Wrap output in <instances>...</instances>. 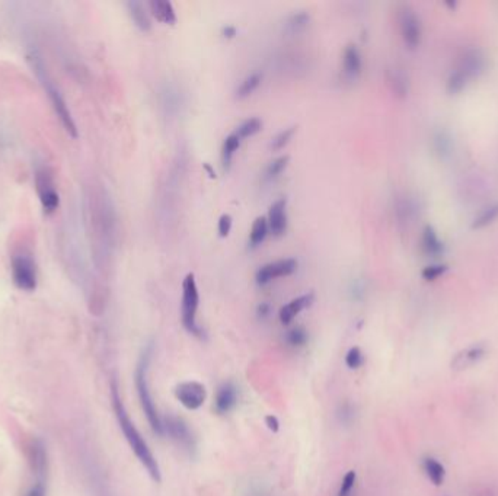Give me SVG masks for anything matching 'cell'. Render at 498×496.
<instances>
[{
	"label": "cell",
	"mask_w": 498,
	"mask_h": 496,
	"mask_svg": "<svg viewBox=\"0 0 498 496\" xmlns=\"http://www.w3.org/2000/svg\"><path fill=\"white\" fill-rule=\"evenodd\" d=\"M111 396H113V406H114V411H115V415H117V419H118L120 428H121V431H123L124 437H126L127 442L130 444L131 450L135 451V454L137 455L140 463L146 467V470H148L150 477L155 482L159 483L162 480L159 464H157L153 453L149 449V445L146 444V441L143 440L142 433L137 431L135 424L131 422V419H130V416H128V414L126 411V407H124L123 402H121V398L118 394L115 383H113Z\"/></svg>",
	"instance_id": "obj_1"
},
{
	"label": "cell",
	"mask_w": 498,
	"mask_h": 496,
	"mask_svg": "<svg viewBox=\"0 0 498 496\" xmlns=\"http://www.w3.org/2000/svg\"><path fill=\"white\" fill-rule=\"evenodd\" d=\"M485 69H487V57L481 48L472 47L465 49L455 69L449 74L446 82L447 92L452 95L462 92L473 79H478L484 74Z\"/></svg>",
	"instance_id": "obj_2"
},
{
	"label": "cell",
	"mask_w": 498,
	"mask_h": 496,
	"mask_svg": "<svg viewBox=\"0 0 498 496\" xmlns=\"http://www.w3.org/2000/svg\"><path fill=\"white\" fill-rule=\"evenodd\" d=\"M152 357V343L146 346L144 352L142 354L139 364L136 368V387L140 398V403L144 411L146 418H148L152 429L157 433V436H163V427H162V418L157 414V409L155 406V402L152 399V394L149 390V381H148V370H149V361Z\"/></svg>",
	"instance_id": "obj_3"
},
{
	"label": "cell",
	"mask_w": 498,
	"mask_h": 496,
	"mask_svg": "<svg viewBox=\"0 0 498 496\" xmlns=\"http://www.w3.org/2000/svg\"><path fill=\"white\" fill-rule=\"evenodd\" d=\"M200 303L199 287L194 274H188L182 282V304L181 319L184 328L196 337H203V330L197 324V310Z\"/></svg>",
	"instance_id": "obj_4"
},
{
	"label": "cell",
	"mask_w": 498,
	"mask_h": 496,
	"mask_svg": "<svg viewBox=\"0 0 498 496\" xmlns=\"http://www.w3.org/2000/svg\"><path fill=\"white\" fill-rule=\"evenodd\" d=\"M12 277L16 287L22 291H34L36 289V268L28 253L21 252L12 258Z\"/></svg>",
	"instance_id": "obj_5"
},
{
	"label": "cell",
	"mask_w": 498,
	"mask_h": 496,
	"mask_svg": "<svg viewBox=\"0 0 498 496\" xmlns=\"http://www.w3.org/2000/svg\"><path fill=\"white\" fill-rule=\"evenodd\" d=\"M35 69H36V73L40 74V78H41V80H43L44 88H45V91H47L48 96H50V101H52V104H53V106H54V109H56V113H57V115H58L60 121H62L63 127L66 128V131L71 135V137H75V139H76V137H78V128H76V124H75V121H73V117H71V114H70V111H69V108H67V105H66V102H65V99H63L62 93H60V92L56 89V86H54L50 80L47 79V74H45V71L43 70L41 63L36 65V66H35Z\"/></svg>",
	"instance_id": "obj_6"
},
{
	"label": "cell",
	"mask_w": 498,
	"mask_h": 496,
	"mask_svg": "<svg viewBox=\"0 0 498 496\" xmlns=\"http://www.w3.org/2000/svg\"><path fill=\"white\" fill-rule=\"evenodd\" d=\"M162 427H163V433H168V436L171 437L181 449H184L190 454L196 451L197 441L194 438L192 432L184 419L172 415L165 416L162 418Z\"/></svg>",
	"instance_id": "obj_7"
},
{
	"label": "cell",
	"mask_w": 498,
	"mask_h": 496,
	"mask_svg": "<svg viewBox=\"0 0 498 496\" xmlns=\"http://www.w3.org/2000/svg\"><path fill=\"white\" fill-rule=\"evenodd\" d=\"M175 396L182 406L190 411H196L205 402L207 390L199 381H184L175 387Z\"/></svg>",
	"instance_id": "obj_8"
},
{
	"label": "cell",
	"mask_w": 498,
	"mask_h": 496,
	"mask_svg": "<svg viewBox=\"0 0 498 496\" xmlns=\"http://www.w3.org/2000/svg\"><path fill=\"white\" fill-rule=\"evenodd\" d=\"M35 183H36V191H38L44 213L53 214L60 205V198L54 188V182H53L52 177L48 175V172H45V170H38L36 172Z\"/></svg>",
	"instance_id": "obj_9"
},
{
	"label": "cell",
	"mask_w": 498,
	"mask_h": 496,
	"mask_svg": "<svg viewBox=\"0 0 498 496\" xmlns=\"http://www.w3.org/2000/svg\"><path fill=\"white\" fill-rule=\"evenodd\" d=\"M297 268V260L293 258H286V259H278L274 262L262 265L257 274H255V280H257L258 285H267L273 280L278 277H286L293 274Z\"/></svg>",
	"instance_id": "obj_10"
},
{
	"label": "cell",
	"mask_w": 498,
	"mask_h": 496,
	"mask_svg": "<svg viewBox=\"0 0 498 496\" xmlns=\"http://www.w3.org/2000/svg\"><path fill=\"white\" fill-rule=\"evenodd\" d=\"M400 35L409 48H416L421 41V21L411 8H404L399 14Z\"/></svg>",
	"instance_id": "obj_11"
},
{
	"label": "cell",
	"mask_w": 498,
	"mask_h": 496,
	"mask_svg": "<svg viewBox=\"0 0 498 496\" xmlns=\"http://www.w3.org/2000/svg\"><path fill=\"white\" fill-rule=\"evenodd\" d=\"M286 207H287L286 198H280V200L274 201L269 210V218H267V223H269V230L274 234V236H282V234L286 232L287 227Z\"/></svg>",
	"instance_id": "obj_12"
},
{
	"label": "cell",
	"mask_w": 498,
	"mask_h": 496,
	"mask_svg": "<svg viewBox=\"0 0 498 496\" xmlns=\"http://www.w3.org/2000/svg\"><path fill=\"white\" fill-rule=\"evenodd\" d=\"M238 403V389L234 383H223L216 393L214 407L217 414H227Z\"/></svg>",
	"instance_id": "obj_13"
},
{
	"label": "cell",
	"mask_w": 498,
	"mask_h": 496,
	"mask_svg": "<svg viewBox=\"0 0 498 496\" xmlns=\"http://www.w3.org/2000/svg\"><path fill=\"white\" fill-rule=\"evenodd\" d=\"M312 303H313V293L299 295L297 299H293L291 302H288L286 306H283L280 308V315H278V316H280L282 324L283 325H290L291 322H293V319L300 312H303V310L308 308Z\"/></svg>",
	"instance_id": "obj_14"
},
{
	"label": "cell",
	"mask_w": 498,
	"mask_h": 496,
	"mask_svg": "<svg viewBox=\"0 0 498 496\" xmlns=\"http://www.w3.org/2000/svg\"><path fill=\"white\" fill-rule=\"evenodd\" d=\"M363 69L361 54L354 44H348L343 54V70L348 79H356L360 76Z\"/></svg>",
	"instance_id": "obj_15"
},
{
	"label": "cell",
	"mask_w": 498,
	"mask_h": 496,
	"mask_svg": "<svg viewBox=\"0 0 498 496\" xmlns=\"http://www.w3.org/2000/svg\"><path fill=\"white\" fill-rule=\"evenodd\" d=\"M487 355V350L482 345H477V346H471V348L459 352L455 359L452 361V368L455 370H464L468 368L473 364L479 363L481 359Z\"/></svg>",
	"instance_id": "obj_16"
},
{
	"label": "cell",
	"mask_w": 498,
	"mask_h": 496,
	"mask_svg": "<svg viewBox=\"0 0 498 496\" xmlns=\"http://www.w3.org/2000/svg\"><path fill=\"white\" fill-rule=\"evenodd\" d=\"M421 242L424 252L430 256H440L444 252V245L440 240L439 234H437V232L431 226L424 227Z\"/></svg>",
	"instance_id": "obj_17"
},
{
	"label": "cell",
	"mask_w": 498,
	"mask_h": 496,
	"mask_svg": "<svg viewBox=\"0 0 498 496\" xmlns=\"http://www.w3.org/2000/svg\"><path fill=\"white\" fill-rule=\"evenodd\" d=\"M422 469L434 486L443 485L446 477V469L439 460H435L434 457H426L422 462Z\"/></svg>",
	"instance_id": "obj_18"
},
{
	"label": "cell",
	"mask_w": 498,
	"mask_h": 496,
	"mask_svg": "<svg viewBox=\"0 0 498 496\" xmlns=\"http://www.w3.org/2000/svg\"><path fill=\"white\" fill-rule=\"evenodd\" d=\"M433 148L440 159H446L453 152L452 135L446 130H437L433 135Z\"/></svg>",
	"instance_id": "obj_19"
},
{
	"label": "cell",
	"mask_w": 498,
	"mask_h": 496,
	"mask_svg": "<svg viewBox=\"0 0 498 496\" xmlns=\"http://www.w3.org/2000/svg\"><path fill=\"white\" fill-rule=\"evenodd\" d=\"M153 15L156 16V19H159L165 23H175L177 22V14L175 9L172 6L171 2L168 0H152L149 3Z\"/></svg>",
	"instance_id": "obj_20"
},
{
	"label": "cell",
	"mask_w": 498,
	"mask_h": 496,
	"mask_svg": "<svg viewBox=\"0 0 498 496\" xmlns=\"http://www.w3.org/2000/svg\"><path fill=\"white\" fill-rule=\"evenodd\" d=\"M127 8H128V12H130L133 21H135L137 27L142 31H149L152 27V22H150L149 14L146 12L144 5L142 2H137V0H131V2L127 3Z\"/></svg>",
	"instance_id": "obj_21"
},
{
	"label": "cell",
	"mask_w": 498,
	"mask_h": 496,
	"mask_svg": "<svg viewBox=\"0 0 498 496\" xmlns=\"http://www.w3.org/2000/svg\"><path fill=\"white\" fill-rule=\"evenodd\" d=\"M387 79H389V84L392 91L399 95V96H405L408 92V78L403 69L399 67H394L387 73Z\"/></svg>",
	"instance_id": "obj_22"
},
{
	"label": "cell",
	"mask_w": 498,
	"mask_h": 496,
	"mask_svg": "<svg viewBox=\"0 0 498 496\" xmlns=\"http://www.w3.org/2000/svg\"><path fill=\"white\" fill-rule=\"evenodd\" d=\"M309 23V14L306 12H296V14L290 15L286 21V32L290 35H297L302 31H305Z\"/></svg>",
	"instance_id": "obj_23"
},
{
	"label": "cell",
	"mask_w": 498,
	"mask_h": 496,
	"mask_svg": "<svg viewBox=\"0 0 498 496\" xmlns=\"http://www.w3.org/2000/svg\"><path fill=\"white\" fill-rule=\"evenodd\" d=\"M498 218V201L484 207L479 214L475 217V220H473L472 223V227L473 229H481V227H485L491 225V223H494L495 220Z\"/></svg>",
	"instance_id": "obj_24"
},
{
	"label": "cell",
	"mask_w": 498,
	"mask_h": 496,
	"mask_svg": "<svg viewBox=\"0 0 498 496\" xmlns=\"http://www.w3.org/2000/svg\"><path fill=\"white\" fill-rule=\"evenodd\" d=\"M267 233H269V223H267L265 217H257L252 225V230L249 234V243L251 246H258L264 242Z\"/></svg>",
	"instance_id": "obj_25"
},
{
	"label": "cell",
	"mask_w": 498,
	"mask_h": 496,
	"mask_svg": "<svg viewBox=\"0 0 498 496\" xmlns=\"http://www.w3.org/2000/svg\"><path fill=\"white\" fill-rule=\"evenodd\" d=\"M262 80V73L261 71H253L251 73L249 76H247L244 80L240 82L239 88L236 91V96L238 98H247L248 95H251L255 89L258 88L260 83Z\"/></svg>",
	"instance_id": "obj_26"
},
{
	"label": "cell",
	"mask_w": 498,
	"mask_h": 496,
	"mask_svg": "<svg viewBox=\"0 0 498 496\" xmlns=\"http://www.w3.org/2000/svg\"><path fill=\"white\" fill-rule=\"evenodd\" d=\"M239 146H240V137L236 133L229 134L227 137L225 139L223 148H222V160H223V165H225L226 169L230 166L232 157H234L235 152L239 148Z\"/></svg>",
	"instance_id": "obj_27"
},
{
	"label": "cell",
	"mask_w": 498,
	"mask_h": 496,
	"mask_svg": "<svg viewBox=\"0 0 498 496\" xmlns=\"http://www.w3.org/2000/svg\"><path fill=\"white\" fill-rule=\"evenodd\" d=\"M261 128H262V121L257 117H252V118L245 120L242 124H239L235 133L239 135L240 139H245V137H251V135H253V134H257Z\"/></svg>",
	"instance_id": "obj_28"
},
{
	"label": "cell",
	"mask_w": 498,
	"mask_h": 496,
	"mask_svg": "<svg viewBox=\"0 0 498 496\" xmlns=\"http://www.w3.org/2000/svg\"><path fill=\"white\" fill-rule=\"evenodd\" d=\"M162 104L168 109V113H175V111H178L181 104V93L177 88H174V86H166V89L162 92Z\"/></svg>",
	"instance_id": "obj_29"
},
{
	"label": "cell",
	"mask_w": 498,
	"mask_h": 496,
	"mask_svg": "<svg viewBox=\"0 0 498 496\" xmlns=\"http://www.w3.org/2000/svg\"><path fill=\"white\" fill-rule=\"evenodd\" d=\"M287 164H288V156H280V157L274 159L273 162L269 166H267V169H265V179L267 181L275 179L286 169Z\"/></svg>",
	"instance_id": "obj_30"
},
{
	"label": "cell",
	"mask_w": 498,
	"mask_h": 496,
	"mask_svg": "<svg viewBox=\"0 0 498 496\" xmlns=\"http://www.w3.org/2000/svg\"><path fill=\"white\" fill-rule=\"evenodd\" d=\"M293 134H295V127H288V128L282 130L271 139L270 147L273 148V150H280V148H283L290 142V139L293 137Z\"/></svg>",
	"instance_id": "obj_31"
},
{
	"label": "cell",
	"mask_w": 498,
	"mask_h": 496,
	"mask_svg": "<svg viewBox=\"0 0 498 496\" xmlns=\"http://www.w3.org/2000/svg\"><path fill=\"white\" fill-rule=\"evenodd\" d=\"M286 341L291 346H303L308 342V333L303 328H293L287 332Z\"/></svg>",
	"instance_id": "obj_32"
},
{
	"label": "cell",
	"mask_w": 498,
	"mask_h": 496,
	"mask_svg": "<svg viewBox=\"0 0 498 496\" xmlns=\"http://www.w3.org/2000/svg\"><path fill=\"white\" fill-rule=\"evenodd\" d=\"M396 213L399 220H411V217L416 213V205L414 201H411L409 198H404V200H399L396 205Z\"/></svg>",
	"instance_id": "obj_33"
},
{
	"label": "cell",
	"mask_w": 498,
	"mask_h": 496,
	"mask_svg": "<svg viewBox=\"0 0 498 496\" xmlns=\"http://www.w3.org/2000/svg\"><path fill=\"white\" fill-rule=\"evenodd\" d=\"M363 363H364V355H363L361 350L359 348V346H353V348H351L346 355L347 367L351 370H357L363 365Z\"/></svg>",
	"instance_id": "obj_34"
},
{
	"label": "cell",
	"mask_w": 498,
	"mask_h": 496,
	"mask_svg": "<svg viewBox=\"0 0 498 496\" xmlns=\"http://www.w3.org/2000/svg\"><path fill=\"white\" fill-rule=\"evenodd\" d=\"M447 271V265L446 264H433V265H429L422 269L421 275L424 280L427 281H434L435 278H439L440 275H443L444 272Z\"/></svg>",
	"instance_id": "obj_35"
},
{
	"label": "cell",
	"mask_w": 498,
	"mask_h": 496,
	"mask_svg": "<svg viewBox=\"0 0 498 496\" xmlns=\"http://www.w3.org/2000/svg\"><path fill=\"white\" fill-rule=\"evenodd\" d=\"M356 477H357V475H356L354 470H350V472L343 479V483H341V488H339L338 496H350L351 491H353V488L356 485Z\"/></svg>",
	"instance_id": "obj_36"
},
{
	"label": "cell",
	"mask_w": 498,
	"mask_h": 496,
	"mask_svg": "<svg viewBox=\"0 0 498 496\" xmlns=\"http://www.w3.org/2000/svg\"><path fill=\"white\" fill-rule=\"evenodd\" d=\"M217 229H218V234H220L222 238H226L230 233V229H232V217H230L229 214H223L220 218H218Z\"/></svg>",
	"instance_id": "obj_37"
},
{
	"label": "cell",
	"mask_w": 498,
	"mask_h": 496,
	"mask_svg": "<svg viewBox=\"0 0 498 496\" xmlns=\"http://www.w3.org/2000/svg\"><path fill=\"white\" fill-rule=\"evenodd\" d=\"M265 425L273 432H278V429H280V422H278V419L274 415L265 416Z\"/></svg>",
	"instance_id": "obj_38"
},
{
	"label": "cell",
	"mask_w": 498,
	"mask_h": 496,
	"mask_svg": "<svg viewBox=\"0 0 498 496\" xmlns=\"http://www.w3.org/2000/svg\"><path fill=\"white\" fill-rule=\"evenodd\" d=\"M222 34H223V36H226V38H234V36L236 35V28L234 27V25H226V27L222 28Z\"/></svg>",
	"instance_id": "obj_39"
},
{
	"label": "cell",
	"mask_w": 498,
	"mask_h": 496,
	"mask_svg": "<svg viewBox=\"0 0 498 496\" xmlns=\"http://www.w3.org/2000/svg\"><path fill=\"white\" fill-rule=\"evenodd\" d=\"M27 496H45V491H44V486L41 485V483H38V485H35L28 493Z\"/></svg>",
	"instance_id": "obj_40"
},
{
	"label": "cell",
	"mask_w": 498,
	"mask_h": 496,
	"mask_svg": "<svg viewBox=\"0 0 498 496\" xmlns=\"http://www.w3.org/2000/svg\"><path fill=\"white\" fill-rule=\"evenodd\" d=\"M270 310H271V307H270V304H269V303H261V304L258 306V315H260L261 317H267V316L270 315Z\"/></svg>",
	"instance_id": "obj_41"
},
{
	"label": "cell",
	"mask_w": 498,
	"mask_h": 496,
	"mask_svg": "<svg viewBox=\"0 0 498 496\" xmlns=\"http://www.w3.org/2000/svg\"><path fill=\"white\" fill-rule=\"evenodd\" d=\"M204 169L209 172V175H210V178H216V172L213 170V168H212V166H210L209 164H205V165H204Z\"/></svg>",
	"instance_id": "obj_42"
}]
</instances>
